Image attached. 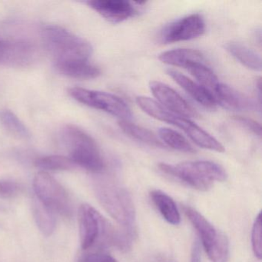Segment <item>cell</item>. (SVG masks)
<instances>
[{"mask_svg": "<svg viewBox=\"0 0 262 262\" xmlns=\"http://www.w3.org/2000/svg\"><path fill=\"white\" fill-rule=\"evenodd\" d=\"M159 169L191 188L207 191L214 182H225L228 177L221 165L210 161L185 162L178 165L160 163Z\"/></svg>", "mask_w": 262, "mask_h": 262, "instance_id": "cell-1", "label": "cell"}, {"mask_svg": "<svg viewBox=\"0 0 262 262\" xmlns=\"http://www.w3.org/2000/svg\"><path fill=\"white\" fill-rule=\"evenodd\" d=\"M46 49L55 63L70 61H88L93 53L91 44L59 26H47L42 31Z\"/></svg>", "mask_w": 262, "mask_h": 262, "instance_id": "cell-2", "label": "cell"}, {"mask_svg": "<svg viewBox=\"0 0 262 262\" xmlns=\"http://www.w3.org/2000/svg\"><path fill=\"white\" fill-rule=\"evenodd\" d=\"M136 103L151 117L181 128L199 147L217 152L225 151L223 145L209 133L187 118L168 111L151 98L139 96L136 98Z\"/></svg>", "mask_w": 262, "mask_h": 262, "instance_id": "cell-3", "label": "cell"}, {"mask_svg": "<svg viewBox=\"0 0 262 262\" xmlns=\"http://www.w3.org/2000/svg\"><path fill=\"white\" fill-rule=\"evenodd\" d=\"M96 197L105 211L119 225L132 229L136 222V208L128 191L113 182H100L96 186Z\"/></svg>", "mask_w": 262, "mask_h": 262, "instance_id": "cell-4", "label": "cell"}, {"mask_svg": "<svg viewBox=\"0 0 262 262\" xmlns=\"http://www.w3.org/2000/svg\"><path fill=\"white\" fill-rule=\"evenodd\" d=\"M63 137L71 151V159L75 165L93 173L105 168V162L94 139L83 130L75 125H67Z\"/></svg>", "mask_w": 262, "mask_h": 262, "instance_id": "cell-5", "label": "cell"}, {"mask_svg": "<svg viewBox=\"0 0 262 262\" xmlns=\"http://www.w3.org/2000/svg\"><path fill=\"white\" fill-rule=\"evenodd\" d=\"M184 212L193 225L202 241V246L211 262H228L229 243L223 233L214 228L199 211L185 207Z\"/></svg>", "mask_w": 262, "mask_h": 262, "instance_id": "cell-6", "label": "cell"}, {"mask_svg": "<svg viewBox=\"0 0 262 262\" xmlns=\"http://www.w3.org/2000/svg\"><path fill=\"white\" fill-rule=\"evenodd\" d=\"M33 188L36 199L54 214L66 217L73 214L71 199L67 190L47 171H40L35 176Z\"/></svg>", "mask_w": 262, "mask_h": 262, "instance_id": "cell-7", "label": "cell"}, {"mask_svg": "<svg viewBox=\"0 0 262 262\" xmlns=\"http://www.w3.org/2000/svg\"><path fill=\"white\" fill-rule=\"evenodd\" d=\"M69 93L80 103L105 112L122 120H128L132 117L131 110L128 105L115 95L80 87L70 89Z\"/></svg>", "mask_w": 262, "mask_h": 262, "instance_id": "cell-8", "label": "cell"}, {"mask_svg": "<svg viewBox=\"0 0 262 262\" xmlns=\"http://www.w3.org/2000/svg\"><path fill=\"white\" fill-rule=\"evenodd\" d=\"M79 236L81 247L92 248L99 237L105 239L110 224L99 211L89 204L81 205L79 210Z\"/></svg>", "mask_w": 262, "mask_h": 262, "instance_id": "cell-9", "label": "cell"}, {"mask_svg": "<svg viewBox=\"0 0 262 262\" xmlns=\"http://www.w3.org/2000/svg\"><path fill=\"white\" fill-rule=\"evenodd\" d=\"M205 32L204 18L196 13L168 24L161 32L160 39L165 44L174 43L196 39Z\"/></svg>", "mask_w": 262, "mask_h": 262, "instance_id": "cell-10", "label": "cell"}, {"mask_svg": "<svg viewBox=\"0 0 262 262\" xmlns=\"http://www.w3.org/2000/svg\"><path fill=\"white\" fill-rule=\"evenodd\" d=\"M150 90L153 96L159 101L162 106L168 111L182 117L197 118V112L171 87L162 82L153 81L150 82Z\"/></svg>", "mask_w": 262, "mask_h": 262, "instance_id": "cell-11", "label": "cell"}, {"mask_svg": "<svg viewBox=\"0 0 262 262\" xmlns=\"http://www.w3.org/2000/svg\"><path fill=\"white\" fill-rule=\"evenodd\" d=\"M86 4L112 24L123 22L138 13L133 4L125 0H94Z\"/></svg>", "mask_w": 262, "mask_h": 262, "instance_id": "cell-12", "label": "cell"}, {"mask_svg": "<svg viewBox=\"0 0 262 262\" xmlns=\"http://www.w3.org/2000/svg\"><path fill=\"white\" fill-rule=\"evenodd\" d=\"M213 96L217 105H222L226 110L242 112L250 111L257 108L255 103L249 98L239 93L232 87L221 82Z\"/></svg>", "mask_w": 262, "mask_h": 262, "instance_id": "cell-13", "label": "cell"}, {"mask_svg": "<svg viewBox=\"0 0 262 262\" xmlns=\"http://www.w3.org/2000/svg\"><path fill=\"white\" fill-rule=\"evenodd\" d=\"M168 75L180 85L192 99L207 110H214L217 108V102L213 95L200 84L193 82L187 76L176 70H168Z\"/></svg>", "mask_w": 262, "mask_h": 262, "instance_id": "cell-14", "label": "cell"}, {"mask_svg": "<svg viewBox=\"0 0 262 262\" xmlns=\"http://www.w3.org/2000/svg\"><path fill=\"white\" fill-rule=\"evenodd\" d=\"M56 67L61 73L76 79H93L97 78L101 72L96 66L88 61H70L57 62Z\"/></svg>", "mask_w": 262, "mask_h": 262, "instance_id": "cell-15", "label": "cell"}, {"mask_svg": "<svg viewBox=\"0 0 262 262\" xmlns=\"http://www.w3.org/2000/svg\"><path fill=\"white\" fill-rule=\"evenodd\" d=\"M159 60L167 65L186 69L194 62H204L205 58L200 51L191 49H178L164 52L159 55Z\"/></svg>", "mask_w": 262, "mask_h": 262, "instance_id": "cell-16", "label": "cell"}, {"mask_svg": "<svg viewBox=\"0 0 262 262\" xmlns=\"http://www.w3.org/2000/svg\"><path fill=\"white\" fill-rule=\"evenodd\" d=\"M150 198L167 222L172 225H177L180 223V213L176 202L169 195L160 190H153L150 193Z\"/></svg>", "mask_w": 262, "mask_h": 262, "instance_id": "cell-17", "label": "cell"}, {"mask_svg": "<svg viewBox=\"0 0 262 262\" xmlns=\"http://www.w3.org/2000/svg\"><path fill=\"white\" fill-rule=\"evenodd\" d=\"M227 51L242 65L254 71L261 70V58L256 52L243 44L229 42L225 45Z\"/></svg>", "mask_w": 262, "mask_h": 262, "instance_id": "cell-18", "label": "cell"}, {"mask_svg": "<svg viewBox=\"0 0 262 262\" xmlns=\"http://www.w3.org/2000/svg\"><path fill=\"white\" fill-rule=\"evenodd\" d=\"M119 125L125 135L135 140L139 141L150 146L160 148H165V145L162 143V141L158 139L156 135L147 128L136 124L132 123L128 120L119 121Z\"/></svg>", "mask_w": 262, "mask_h": 262, "instance_id": "cell-19", "label": "cell"}, {"mask_svg": "<svg viewBox=\"0 0 262 262\" xmlns=\"http://www.w3.org/2000/svg\"><path fill=\"white\" fill-rule=\"evenodd\" d=\"M35 58V49L27 42H7V52L4 62L27 65Z\"/></svg>", "mask_w": 262, "mask_h": 262, "instance_id": "cell-20", "label": "cell"}, {"mask_svg": "<svg viewBox=\"0 0 262 262\" xmlns=\"http://www.w3.org/2000/svg\"><path fill=\"white\" fill-rule=\"evenodd\" d=\"M186 70L197 79L199 84L211 94H214L220 82L211 69L206 67L204 62H194L188 65Z\"/></svg>", "mask_w": 262, "mask_h": 262, "instance_id": "cell-21", "label": "cell"}, {"mask_svg": "<svg viewBox=\"0 0 262 262\" xmlns=\"http://www.w3.org/2000/svg\"><path fill=\"white\" fill-rule=\"evenodd\" d=\"M33 208L35 220L39 231L47 237L52 235L56 228L54 213L52 212L36 198L33 202Z\"/></svg>", "mask_w": 262, "mask_h": 262, "instance_id": "cell-22", "label": "cell"}, {"mask_svg": "<svg viewBox=\"0 0 262 262\" xmlns=\"http://www.w3.org/2000/svg\"><path fill=\"white\" fill-rule=\"evenodd\" d=\"M159 133L162 142L173 149L185 153L195 152L194 147L178 132L168 128H162L159 129Z\"/></svg>", "mask_w": 262, "mask_h": 262, "instance_id": "cell-23", "label": "cell"}, {"mask_svg": "<svg viewBox=\"0 0 262 262\" xmlns=\"http://www.w3.org/2000/svg\"><path fill=\"white\" fill-rule=\"evenodd\" d=\"M35 165L42 171H69L74 168L75 164L71 159L62 156H47L39 158Z\"/></svg>", "mask_w": 262, "mask_h": 262, "instance_id": "cell-24", "label": "cell"}, {"mask_svg": "<svg viewBox=\"0 0 262 262\" xmlns=\"http://www.w3.org/2000/svg\"><path fill=\"white\" fill-rule=\"evenodd\" d=\"M0 122L10 133L20 139H27L30 133L24 122L10 110L0 111Z\"/></svg>", "mask_w": 262, "mask_h": 262, "instance_id": "cell-25", "label": "cell"}, {"mask_svg": "<svg viewBox=\"0 0 262 262\" xmlns=\"http://www.w3.org/2000/svg\"><path fill=\"white\" fill-rule=\"evenodd\" d=\"M262 222L261 213H259L258 215L254 220V225L251 231V245L254 251V255L257 259L260 260L262 257Z\"/></svg>", "mask_w": 262, "mask_h": 262, "instance_id": "cell-26", "label": "cell"}, {"mask_svg": "<svg viewBox=\"0 0 262 262\" xmlns=\"http://www.w3.org/2000/svg\"><path fill=\"white\" fill-rule=\"evenodd\" d=\"M20 185L11 180H0V196L5 199H10L18 195L21 192Z\"/></svg>", "mask_w": 262, "mask_h": 262, "instance_id": "cell-27", "label": "cell"}, {"mask_svg": "<svg viewBox=\"0 0 262 262\" xmlns=\"http://www.w3.org/2000/svg\"><path fill=\"white\" fill-rule=\"evenodd\" d=\"M234 120L254 136H258L259 138L261 136V127L260 124L253 119L243 117V116H234Z\"/></svg>", "mask_w": 262, "mask_h": 262, "instance_id": "cell-28", "label": "cell"}, {"mask_svg": "<svg viewBox=\"0 0 262 262\" xmlns=\"http://www.w3.org/2000/svg\"><path fill=\"white\" fill-rule=\"evenodd\" d=\"M80 262H119L116 258L103 252H96L86 254L81 259Z\"/></svg>", "mask_w": 262, "mask_h": 262, "instance_id": "cell-29", "label": "cell"}, {"mask_svg": "<svg viewBox=\"0 0 262 262\" xmlns=\"http://www.w3.org/2000/svg\"><path fill=\"white\" fill-rule=\"evenodd\" d=\"M201 261H202V252H201L200 244L199 241H195L191 248V262Z\"/></svg>", "mask_w": 262, "mask_h": 262, "instance_id": "cell-30", "label": "cell"}, {"mask_svg": "<svg viewBox=\"0 0 262 262\" xmlns=\"http://www.w3.org/2000/svg\"><path fill=\"white\" fill-rule=\"evenodd\" d=\"M7 52V42L0 39V62H4Z\"/></svg>", "mask_w": 262, "mask_h": 262, "instance_id": "cell-31", "label": "cell"}, {"mask_svg": "<svg viewBox=\"0 0 262 262\" xmlns=\"http://www.w3.org/2000/svg\"><path fill=\"white\" fill-rule=\"evenodd\" d=\"M158 262H174L172 259L170 257H166V256L160 255L158 257Z\"/></svg>", "mask_w": 262, "mask_h": 262, "instance_id": "cell-32", "label": "cell"}]
</instances>
